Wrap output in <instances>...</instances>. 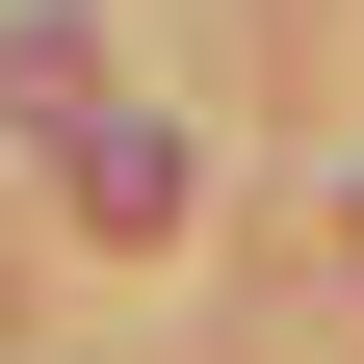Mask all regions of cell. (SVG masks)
<instances>
[{"instance_id":"6da1fadb","label":"cell","mask_w":364,"mask_h":364,"mask_svg":"<svg viewBox=\"0 0 364 364\" xmlns=\"http://www.w3.org/2000/svg\"><path fill=\"white\" fill-rule=\"evenodd\" d=\"M53 156H78V208H105V235H182V130H130V105H78Z\"/></svg>"}]
</instances>
